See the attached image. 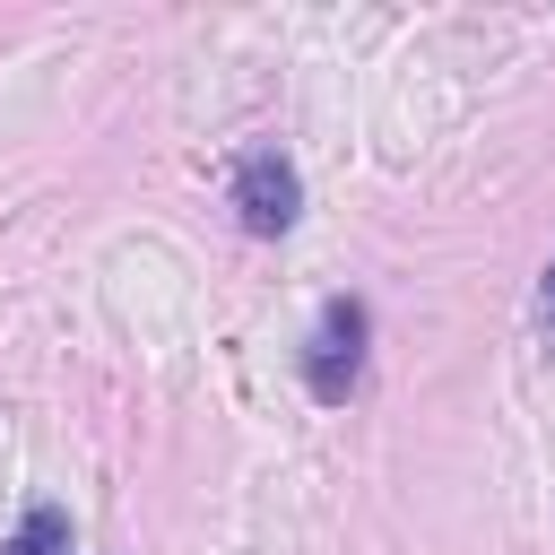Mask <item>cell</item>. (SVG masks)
Returning <instances> with one entry per match:
<instances>
[{"mask_svg":"<svg viewBox=\"0 0 555 555\" xmlns=\"http://www.w3.org/2000/svg\"><path fill=\"white\" fill-rule=\"evenodd\" d=\"M234 208H243V225H251V234H286V225H295V208H304L295 165H286L278 147H251V156L234 165Z\"/></svg>","mask_w":555,"mask_h":555,"instance_id":"2","label":"cell"},{"mask_svg":"<svg viewBox=\"0 0 555 555\" xmlns=\"http://www.w3.org/2000/svg\"><path fill=\"white\" fill-rule=\"evenodd\" d=\"M364 330H373V321H364L356 295H338V304L321 312V330H312V347H304V382H312V399L338 408V399L356 390V373H364Z\"/></svg>","mask_w":555,"mask_h":555,"instance_id":"1","label":"cell"},{"mask_svg":"<svg viewBox=\"0 0 555 555\" xmlns=\"http://www.w3.org/2000/svg\"><path fill=\"white\" fill-rule=\"evenodd\" d=\"M538 312H546V338H555V260H546V286H538Z\"/></svg>","mask_w":555,"mask_h":555,"instance_id":"4","label":"cell"},{"mask_svg":"<svg viewBox=\"0 0 555 555\" xmlns=\"http://www.w3.org/2000/svg\"><path fill=\"white\" fill-rule=\"evenodd\" d=\"M0 555H69V512H52V503H35L17 529H9V546Z\"/></svg>","mask_w":555,"mask_h":555,"instance_id":"3","label":"cell"}]
</instances>
